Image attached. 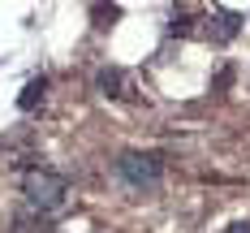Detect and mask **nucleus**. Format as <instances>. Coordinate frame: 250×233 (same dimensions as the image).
<instances>
[{
  "label": "nucleus",
  "mask_w": 250,
  "mask_h": 233,
  "mask_svg": "<svg viewBox=\"0 0 250 233\" xmlns=\"http://www.w3.org/2000/svg\"><path fill=\"white\" fill-rule=\"evenodd\" d=\"M22 194L39 216L61 212V207L69 203V177L65 173H52V169H30L22 177Z\"/></svg>",
  "instance_id": "obj_1"
},
{
  "label": "nucleus",
  "mask_w": 250,
  "mask_h": 233,
  "mask_svg": "<svg viewBox=\"0 0 250 233\" xmlns=\"http://www.w3.org/2000/svg\"><path fill=\"white\" fill-rule=\"evenodd\" d=\"M112 173H117V181H121L125 190L147 194V190H155L160 177H164V160L155 151H121L112 160Z\"/></svg>",
  "instance_id": "obj_2"
},
{
  "label": "nucleus",
  "mask_w": 250,
  "mask_h": 233,
  "mask_svg": "<svg viewBox=\"0 0 250 233\" xmlns=\"http://www.w3.org/2000/svg\"><path fill=\"white\" fill-rule=\"evenodd\" d=\"M237 30H242V13H233V9H211V18H207V39H211V43H229Z\"/></svg>",
  "instance_id": "obj_3"
},
{
  "label": "nucleus",
  "mask_w": 250,
  "mask_h": 233,
  "mask_svg": "<svg viewBox=\"0 0 250 233\" xmlns=\"http://www.w3.org/2000/svg\"><path fill=\"white\" fill-rule=\"evenodd\" d=\"M95 91H100V95H108V100H121V95H125V74L117 69V65L95 69Z\"/></svg>",
  "instance_id": "obj_4"
},
{
  "label": "nucleus",
  "mask_w": 250,
  "mask_h": 233,
  "mask_svg": "<svg viewBox=\"0 0 250 233\" xmlns=\"http://www.w3.org/2000/svg\"><path fill=\"white\" fill-rule=\"evenodd\" d=\"M43 95H48V78L39 74V78H30V82L22 86V95H18V108H22V112H30L35 104H43Z\"/></svg>",
  "instance_id": "obj_5"
},
{
  "label": "nucleus",
  "mask_w": 250,
  "mask_h": 233,
  "mask_svg": "<svg viewBox=\"0 0 250 233\" xmlns=\"http://www.w3.org/2000/svg\"><path fill=\"white\" fill-rule=\"evenodd\" d=\"M91 18H100L95 26H112L121 18V9H117V4H91Z\"/></svg>",
  "instance_id": "obj_6"
},
{
  "label": "nucleus",
  "mask_w": 250,
  "mask_h": 233,
  "mask_svg": "<svg viewBox=\"0 0 250 233\" xmlns=\"http://www.w3.org/2000/svg\"><path fill=\"white\" fill-rule=\"evenodd\" d=\"M229 82H233V65H225V69H220V74H216V82H211V86H216V91H225Z\"/></svg>",
  "instance_id": "obj_7"
},
{
  "label": "nucleus",
  "mask_w": 250,
  "mask_h": 233,
  "mask_svg": "<svg viewBox=\"0 0 250 233\" xmlns=\"http://www.w3.org/2000/svg\"><path fill=\"white\" fill-rule=\"evenodd\" d=\"M229 233H250V220H237V225H229Z\"/></svg>",
  "instance_id": "obj_8"
}]
</instances>
